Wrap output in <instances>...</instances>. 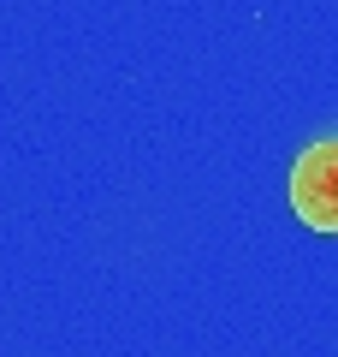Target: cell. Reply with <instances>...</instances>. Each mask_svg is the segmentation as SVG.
I'll use <instances>...</instances> for the list:
<instances>
[{"label":"cell","mask_w":338,"mask_h":357,"mask_svg":"<svg viewBox=\"0 0 338 357\" xmlns=\"http://www.w3.org/2000/svg\"><path fill=\"white\" fill-rule=\"evenodd\" d=\"M291 215L338 238V137H321L291 167Z\"/></svg>","instance_id":"obj_1"}]
</instances>
